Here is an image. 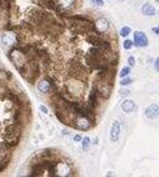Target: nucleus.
I'll list each match as a JSON object with an SVG mask.
<instances>
[{
	"label": "nucleus",
	"instance_id": "obj_1",
	"mask_svg": "<svg viewBox=\"0 0 159 177\" xmlns=\"http://www.w3.org/2000/svg\"><path fill=\"white\" fill-rule=\"evenodd\" d=\"M23 135V124H16V122H10L5 126L3 138L4 141L9 145V147L15 149L19 145Z\"/></svg>",
	"mask_w": 159,
	"mask_h": 177
},
{
	"label": "nucleus",
	"instance_id": "obj_2",
	"mask_svg": "<svg viewBox=\"0 0 159 177\" xmlns=\"http://www.w3.org/2000/svg\"><path fill=\"white\" fill-rule=\"evenodd\" d=\"M66 76H69L70 79H74V80H78V81L87 82L89 77V70L78 59H73L69 61L68 66H66Z\"/></svg>",
	"mask_w": 159,
	"mask_h": 177
},
{
	"label": "nucleus",
	"instance_id": "obj_3",
	"mask_svg": "<svg viewBox=\"0 0 159 177\" xmlns=\"http://www.w3.org/2000/svg\"><path fill=\"white\" fill-rule=\"evenodd\" d=\"M18 71L20 72V75L25 79L29 84H34L41 74L40 64H39L38 60H30V61H28L20 70H18Z\"/></svg>",
	"mask_w": 159,
	"mask_h": 177
},
{
	"label": "nucleus",
	"instance_id": "obj_4",
	"mask_svg": "<svg viewBox=\"0 0 159 177\" xmlns=\"http://www.w3.org/2000/svg\"><path fill=\"white\" fill-rule=\"evenodd\" d=\"M85 41L91 46L100 47L105 51H113V42L107 36V34L100 35V34H96L94 31L88 33V34H85Z\"/></svg>",
	"mask_w": 159,
	"mask_h": 177
},
{
	"label": "nucleus",
	"instance_id": "obj_5",
	"mask_svg": "<svg viewBox=\"0 0 159 177\" xmlns=\"http://www.w3.org/2000/svg\"><path fill=\"white\" fill-rule=\"evenodd\" d=\"M95 126H96L95 121L85 117V116H78V115L73 116L71 122H70V127H74V129L80 130V131H88Z\"/></svg>",
	"mask_w": 159,
	"mask_h": 177
},
{
	"label": "nucleus",
	"instance_id": "obj_6",
	"mask_svg": "<svg viewBox=\"0 0 159 177\" xmlns=\"http://www.w3.org/2000/svg\"><path fill=\"white\" fill-rule=\"evenodd\" d=\"M1 42L4 45L13 47L18 44L24 42V36L23 33H16V31H11V30H4V33L1 35Z\"/></svg>",
	"mask_w": 159,
	"mask_h": 177
},
{
	"label": "nucleus",
	"instance_id": "obj_7",
	"mask_svg": "<svg viewBox=\"0 0 159 177\" xmlns=\"http://www.w3.org/2000/svg\"><path fill=\"white\" fill-rule=\"evenodd\" d=\"M8 58L11 63L14 64V66L16 68V70H20L24 65H25L28 63V58L26 55L21 52L20 50H18V49L15 46H13L10 49V50L8 51Z\"/></svg>",
	"mask_w": 159,
	"mask_h": 177
},
{
	"label": "nucleus",
	"instance_id": "obj_8",
	"mask_svg": "<svg viewBox=\"0 0 159 177\" xmlns=\"http://www.w3.org/2000/svg\"><path fill=\"white\" fill-rule=\"evenodd\" d=\"M93 86L96 90V94L99 96V99L103 100H108L109 97L112 95V91H113V85L108 84L105 81H100V80H95Z\"/></svg>",
	"mask_w": 159,
	"mask_h": 177
},
{
	"label": "nucleus",
	"instance_id": "obj_9",
	"mask_svg": "<svg viewBox=\"0 0 159 177\" xmlns=\"http://www.w3.org/2000/svg\"><path fill=\"white\" fill-rule=\"evenodd\" d=\"M78 0H54V11L57 14H66L75 8Z\"/></svg>",
	"mask_w": 159,
	"mask_h": 177
},
{
	"label": "nucleus",
	"instance_id": "obj_10",
	"mask_svg": "<svg viewBox=\"0 0 159 177\" xmlns=\"http://www.w3.org/2000/svg\"><path fill=\"white\" fill-rule=\"evenodd\" d=\"M74 171L70 163H66L64 161L57 160L54 165V176H74Z\"/></svg>",
	"mask_w": 159,
	"mask_h": 177
},
{
	"label": "nucleus",
	"instance_id": "obj_11",
	"mask_svg": "<svg viewBox=\"0 0 159 177\" xmlns=\"http://www.w3.org/2000/svg\"><path fill=\"white\" fill-rule=\"evenodd\" d=\"M110 30V23L104 16L98 17L95 21H93V31L100 35H105Z\"/></svg>",
	"mask_w": 159,
	"mask_h": 177
},
{
	"label": "nucleus",
	"instance_id": "obj_12",
	"mask_svg": "<svg viewBox=\"0 0 159 177\" xmlns=\"http://www.w3.org/2000/svg\"><path fill=\"white\" fill-rule=\"evenodd\" d=\"M133 45L134 46H137V47H145V46H148L149 44V39H148V36H146L143 31H134L133 34Z\"/></svg>",
	"mask_w": 159,
	"mask_h": 177
},
{
	"label": "nucleus",
	"instance_id": "obj_13",
	"mask_svg": "<svg viewBox=\"0 0 159 177\" xmlns=\"http://www.w3.org/2000/svg\"><path fill=\"white\" fill-rule=\"evenodd\" d=\"M87 103H88L90 107H93L94 110H96L98 107L100 106V103H99V96H98L96 90H95L94 86H91V89H90V93H89V95H88Z\"/></svg>",
	"mask_w": 159,
	"mask_h": 177
},
{
	"label": "nucleus",
	"instance_id": "obj_14",
	"mask_svg": "<svg viewBox=\"0 0 159 177\" xmlns=\"http://www.w3.org/2000/svg\"><path fill=\"white\" fill-rule=\"evenodd\" d=\"M11 157H13V149L9 147V145L5 141H1L0 142V160Z\"/></svg>",
	"mask_w": 159,
	"mask_h": 177
},
{
	"label": "nucleus",
	"instance_id": "obj_15",
	"mask_svg": "<svg viewBox=\"0 0 159 177\" xmlns=\"http://www.w3.org/2000/svg\"><path fill=\"white\" fill-rule=\"evenodd\" d=\"M119 135H120V122L119 121H114L110 129V141L117 142L119 140Z\"/></svg>",
	"mask_w": 159,
	"mask_h": 177
},
{
	"label": "nucleus",
	"instance_id": "obj_16",
	"mask_svg": "<svg viewBox=\"0 0 159 177\" xmlns=\"http://www.w3.org/2000/svg\"><path fill=\"white\" fill-rule=\"evenodd\" d=\"M158 114H159V107L157 103H152V105L145 110V116L150 120H154L158 117Z\"/></svg>",
	"mask_w": 159,
	"mask_h": 177
},
{
	"label": "nucleus",
	"instance_id": "obj_17",
	"mask_svg": "<svg viewBox=\"0 0 159 177\" xmlns=\"http://www.w3.org/2000/svg\"><path fill=\"white\" fill-rule=\"evenodd\" d=\"M135 109H137V106H135V103H134L133 100H124L123 103H121V110L127 114L133 112Z\"/></svg>",
	"mask_w": 159,
	"mask_h": 177
},
{
	"label": "nucleus",
	"instance_id": "obj_18",
	"mask_svg": "<svg viewBox=\"0 0 159 177\" xmlns=\"http://www.w3.org/2000/svg\"><path fill=\"white\" fill-rule=\"evenodd\" d=\"M142 13H143L145 16H154V15L157 14V10H155V8L153 7L152 4L145 3L143 7H142Z\"/></svg>",
	"mask_w": 159,
	"mask_h": 177
},
{
	"label": "nucleus",
	"instance_id": "obj_19",
	"mask_svg": "<svg viewBox=\"0 0 159 177\" xmlns=\"http://www.w3.org/2000/svg\"><path fill=\"white\" fill-rule=\"evenodd\" d=\"M14 0H0V11H10L13 9Z\"/></svg>",
	"mask_w": 159,
	"mask_h": 177
},
{
	"label": "nucleus",
	"instance_id": "obj_20",
	"mask_svg": "<svg viewBox=\"0 0 159 177\" xmlns=\"http://www.w3.org/2000/svg\"><path fill=\"white\" fill-rule=\"evenodd\" d=\"M82 146H83V150L84 151H88L89 147H90V145H91V141H90V138L88 136H85L84 138H82Z\"/></svg>",
	"mask_w": 159,
	"mask_h": 177
},
{
	"label": "nucleus",
	"instance_id": "obj_21",
	"mask_svg": "<svg viewBox=\"0 0 159 177\" xmlns=\"http://www.w3.org/2000/svg\"><path fill=\"white\" fill-rule=\"evenodd\" d=\"M132 33V29L129 26H123L120 30V36H123V38H125V36H128Z\"/></svg>",
	"mask_w": 159,
	"mask_h": 177
},
{
	"label": "nucleus",
	"instance_id": "obj_22",
	"mask_svg": "<svg viewBox=\"0 0 159 177\" xmlns=\"http://www.w3.org/2000/svg\"><path fill=\"white\" fill-rule=\"evenodd\" d=\"M129 74H130V66H124V68L121 69L119 76L120 77H125V76H128Z\"/></svg>",
	"mask_w": 159,
	"mask_h": 177
},
{
	"label": "nucleus",
	"instance_id": "obj_23",
	"mask_svg": "<svg viewBox=\"0 0 159 177\" xmlns=\"http://www.w3.org/2000/svg\"><path fill=\"white\" fill-rule=\"evenodd\" d=\"M132 82H133V79H130V77L125 76V77H121L120 85H121V86H128V85H130Z\"/></svg>",
	"mask_w": 159,
	"mask_h": 177
},
{
	"label": "nucleus",
	"instance_id": "obj_24",
	"mask_svg": "<svg viewBox=\"0 0 159 177\" xmlns=\"http://www.w3.org/2000/svg\"><path fill=\"white\" fill-rule=\"evenodd\" d=\"M123 47L125 49V50H130V49L133 47V41L132 40H124V42H123Z\"/></svg>",
	"mask_w": 159,
	"mask_h": 177
},
{
	"label": "nucleus",
	"instance_id": "obj_25",
	"mask_svg": "<svg viewBox=\"0 0 159 177\" xmlns=\"http://www.w3.org/2000/svg\"><path fill=\"white\" fill-rule=\"evenodd\" d=\"M135 63H137V60H135V58H134V56H129V58H128V66L133 68V66L135 65Z\"/></svg>",
	"mask_w": 159,
	"mask_h": 177
},
{
	"label": "nucleus",
	"instance_id": "obj_26",
	"mask_svg": "<svg viewBox=\"0 0 159 177\" xmlns=\"http://www.w3.org/2000/svg\"><path fill=\"white\" fill-rule=\"evenodd\" d=\"M91 3H93L94 5H95V7H104V4H105V3H104V0H91Z\"/></svg>",
	"mask_w": 159,
	"mask_h": 177
},
{
	"label": "nucleus",
	"instance_id": "obj_27",
	"mask_svg": "<svg viewBox=\"0 0 159 177\" xmlns=\"http://www.w3.org/2000/svg\"><path fill=\"white\" fill-rule=\"evenodd\" d=\"M119 94H120L121 97H124V96L127 97V96H129V95H130V91H129V90H120V91H119Z\"/></svg>",
	"mask_w": 159,
	"mask_h": 177
},
{
	"label": "nucleus",
	"instance_id": "obj_28",
	"mask_svg": "<svg viewBox=\"0 0 159 177\" xmlns=\"http://www.w3.org/2000/svg\"><path fill=\"white\" fill-rule=\"evenodd\" d=\"M39 109H40V111H41V112H44V114H48V112H49V111H48V109H46L44 105H40Z\"/></svg>",
	"mask_w": 159,
	"mask_h": 177
},
{
	"label": "nucleus",
	"instance_id": "obj_29",
	"mask_svg": "<svg viewBox=\"0 0 159 177\" xmlns=\"http://www.w3.org/2000/svg\"><path fill=\"white\" fill-rule=\"evenodd\" d=\"M158 64H159V59L157 58V59H155V61H154V69H155V71L159 70V65H158Z\"/></svg>",
	"mask_w": 159,
	"mask_h": 177
},
{
	"label": "nucleus",
	"instance_id": "obj_30",
	"mask_svg": "<svg viewBox=\"0 0 159 177\" xmlns=\"http://www.w3.org/2000/svg\"><path fill=\"white\" fill-rule=\"evenodd\" d=\"M82 138H83V137H82L80 135H75V136H74V141H75V142H80Z\"/></svg>",
	"mask_w": 159,
	"mask_h": 177
},
{
	"label": "nucleus",
	"instance_id": "obj_31",
	"mask_svg": "<svg viewBox=\"0 0 159 177\" xmlns=\"http://www.w3.org/2000/svg\"><path fill=\"white\" fill-rule=\"evenodd\" d=\"M153 33H154L155 35H159V28L155 26V28H153Z\"/></svg>",
	"mask_w": 159,
	"mask_h": 177
},
{
	"label": "nucleus",
	"instance_id": "obj_32",
	"mask_svg": "<svg viewBox=\"0 0 159 177\" xmlns=\"http://www.w3.org/2000/svg\"><path fill=\"white\" fill-rule=\"evenodd\" d=\"M62 133H63L64 136H68V135H69V131H68V130H63V132H62Z\"/></svg>",
	"mask_w": 159,
	"mask_h": 177
},
{
	"label": "nucleus",
	"instance_id": "obj_33",
	"mask_svg": "<svg viewBox=\"0 0 159 177\" xmlns=\"http://www.w3.org/2000/svg\"><path fill=\"white\" fill-rule=\"evenodd\" d=\"M107 176H108V177H112V176H114V173L110 171V172H108V173H107Z\"/></svg>",
	"mask_w": 159,
	"mask_h": 177
},
{
	"label": "nucleus",
	"instance_id": "obj_34",
	"mask_svg": "<svg viewBox=\"0 0 159 177\" xmlns=\"http://www.w3.org/2000/svg\"><path fill=\"white\" fill-rule=\"evenodd\" d=\"M98 141H99V138L95 137V138H94V141H93V142H94V145H96V143H98Z\"/></svg>",
	"mask_w": 159,
	"mask_h": 177
},
{
	"label": "nucleus",
	"instance_id": "obj_35",
	"mask_svg": "<svg viewBox=\"0 0 159 177\" xmlns=\"http://www.w3.org/2000/svg\"><path fill=\"white\" fill-rule=\"evenodd\" d=\"M158 1H159V0H155V3H158Z\"/></svg>",
	"mask_w": 159,
	"mask_h": 177
}]
</instances>
